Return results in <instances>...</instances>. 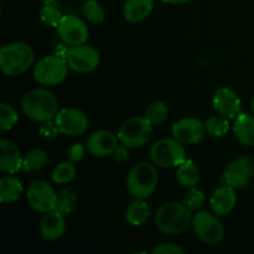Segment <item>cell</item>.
<instances>
[{
    "label": "cell",
    "mask_w": 254,
    "mask_h": 254,
    "mask_svg": "<svg viewBox=\"0 0 254 254\" xmlns=\"http://www.w3.org/2000/svg\"><path fill=\"white\" fill-rule=\"evenodd\" d=\"M21 108L29 119L40 123L52 121L59 113V101L46 88H35L27 92L21 101Z\"/></svg>",
    "instance_id": "obj_1"
},
{
    "label": "cell",
    "mask_w": 254,
    "mask_h": 254,
    "mask_svg": "<svg viewBox=\"0 0 254 254\" xmlns=\"http://www.w3.org/2000/svg\"><path fill=\"white\" fill-rule=\"evenodd\" d=\"M192 222L191 210L184 203L168 202L155 213V225L165 235L176 236L185 232Z\"/></svg>",
    "instance_id": "obj_2"
},
{
    "label": "cell",
    "mask_w": 254,
    "mask_h": 254,
    "mask_svg": "<svg viewBox=\"0 0 254 254\" xmlns=\"http://www.w3.org/2000/svg\"><path fill=\"white\" fill-rule=\"evenodd\" d=\"M34 61V50L25 42H10L0 49V68L6 76H21Z\"/></svg>",
    "instance_id": "obj_3"
},
{
    "label": "cell",
    "mask_w": 254,
    "mask_h": 254,
    "mask_svg": "<svg viewBox=\"0 0 254 254\" xmlns=\"http://www.w3.org/2000/svg\"><path fill=\"white\" fill-rule=\"evenodd\" d=\"M159 183V174L154 163L143 161L131 168L127 176V190L134 198L150 197L156 190Z\"/></svg>",
    "instance_id": "obj_4"
},
{
    "label": "cell",
    "mask_w": 254,
    "mask_h": 254,
    "mask_svg": "<svg viewBox=\"0 0 254 254\" xmlns=\"http://www.w3.org/2000/svg\"><path fill=\"white\" fill-rule=\"evenodd\" d=\"M68 64L60 55H49L35 64L32 76L37 83L46 87L59 86L68 74Z\"/></svg>",
    "instance_id": "obj_5"
},
{
    "label": "cell",
    "mask_w": 254,
    "mask_h": 254,
    "mask_svg": "<svg viewBox=\"0 0 254 254\" xmlns=\"http://www.w3.org/2000/svg\"><path fill=\"white\" fill-rule=\"evenodd\" d=\"M117 135L124 148H141L153 136V124L145 117H131L122 124Z\"/></svg>",
    "instance_id": "obj_6"
},
{
    "label": "cell",
    "mask_w": 254,
    "mask_h": 254,
    "mask_svg": "<svg viewBox=\"0 0 254 254\" xmlns=\"http://www.w3.org/2000/svg\"><path fill=\"white\" fill-rule=\"evenodd\" d=\"M184 144L175 138H166L156 141L150 149V160L159 168H178L186 160Z\"/></svg>",
    "instance_id": "obj_7"
},
{
    "label": "cell",
    "mask_w": 254,
    "mask_h": 254,
    "mask_svg": "<svg viewBox=\"0 0 254 254\" xmlns=\"http://www.w3.org/2000/svg\"><path fill=\"white\" fill-rule=\"evenodd\" d=\"M193 233L206 245H218L223 240L225 228L218 216L208 211H197L191 222Z\"/></svg>",
    "instance_id": "obj_8"
},
{
    "label": "cell",
    "mask_w": 254,
    "mask_h": 254,
    "mask_svg": "<svg viewBox=\"0 0 254 254\" xmlns=\"http://www.w3.org/2000/svg\"><path fill=\"white\" fill-rule=\"evenodd\" d=\"M30 207L37 212L46 213L57 208L59 192L45 180H34L26 191Z\"/></svg>",
    "instance_id": "obj_9"
},
{
    "label": "cell",
    "mask_w": 254,
    "mask_h": 254,
    "mask_svg": "<svg viewBox=\"0 0 254 254\" xmlns=\"http://www.w3.org/2000/svg\"><path fill=\"white\" fill-rule=\"evenodd\" d=\"M69 69L77 73H89L101 64V55L97 49L89 45L72 46L64 54Z\"/></svg>",
    "instance_id": "obj_10"
},
{
    "label": "cell",
    "mask_w": 254,
    "mask_h": 254,
    "mask_svg": "<svg viewBox=\"0 0 254 254\" xmlns=\"http://www.w3.org/2000/svg\"><path fill=\"white\" fill-rule=\"evenodd\" d=\"M254 176V164L252 159L248 156H240L228 164L222 174L223 185H228L237 189H243L248 186Z\"/></svg>",
    "instance_id": "obj_11"
},
{
    "label": "cell",
    "mask_w": 254,
    "mask_h": 254,
    "mask_svg": "<svg viewBox=\"0 0 254 254\" xmlns=\"http://www.w3.org/2000/svg\"><path fill=\"white\" fill-rule=\"evenodd\" d=\"M62 41L69 46H78L86 44L89 36V30L86 22L78 16L72 14L64 15L57 27Z\"/></svg>",
    "instance_id": "obj_12"
},
{
    "label": "cell",
    "mask_w": 254,
    "mask_h": 254,
    "mask_svg": "<svg viewBox=\"0 0 254 254\" xmlns=\"http://www.w3.org/2000/svg\"><path fill=\"white\" fill-rule=\"evenodd\" d=\"M207 134L203 122L193 117H186L174 123L171 128V135L184 145L197 144Z\"/></svg>",
    "instance_id": "obj_13"
},
{
    "label": "cell",
    "mask_w": 254,
    "mask_h": 254,
    "mask_svg": "<svg viewBox=\"0 0 254 254\" xmlns=\"http://www.w3.org/2000/svg\"><path fill=\"white\" fill-rule=\"evenodd\" d=\"M61 134L67 136H77L86 133L89 119L86 113L77 108H64L57 113L55 118Z\"/></svg>",
    "instance_id": "obj_14"
},
{
    "label": "cell",
    "mask_w": 254,
    "mask_h": 254,
    "mask_svg": "<svg viewBox=\"0 0 254 254\" xmlns=\"http://www.w3.org/2000/svg\"><path fill=\"white\" fill-rule=\"evenodd\" d=\"M118 135H114L109 130L94 131L87 139V151L94 158H107L113 155L119 145Z\"/></svg>",
    "instance_id": "obj_15"
},
{
    "label": "cell",
    "mask_w": 254,
    "mask_h": 254,
    "mask_svg": "<svg viewBox=\"0 0 254 254\" xmlns=\"http://www.w3.org/2000/svg\"><path fill=\"white\" fill-rule=\"evenodd\" d=\"M213 108L226 118L235 119L242 109V102L238 94L228 87H221L213 94Z\"/></svg>",
    "instance_id": "obj_16"
},
{
    "label": "cell",
    "mask_w": 254,
    "mask_h": 254,
    "mask_svg": "<svg viewBox=\"0 0 254 254\" xmlns=\"http://www.w3.org/2000/svg\"><path fill=\"white\" fill-rule=\"evenodd\" d=\"M0 170L5 174H16L22 169L21 151L12 140L2 138L0 140Z\"/></svg>",
    "instance_id": "obj_17"
},
{
    "label": "cell",
    "mask_w": 254,
    "mask_h": 254,
    "mask_svg": "<svg viewBox=\"0 0 254 254\" xmlns=\"http://www.w3.org/2000/svg\"><path fill=\"white\" fill-rule=\"evenodd\" d=\"M66 231V218L59 210H52L42 216L40 221V235L46 241L60 240Z\"/></svg>",
    "instance_id": "obj_18"
},
{
    "label": "cell",
    "mask_w": 254,
    "mask_h": 254,
    "mask_svg": "<svg viewBox=\"0 0 254 254\" xmlns=\"http://www.w3.org/2000/svg\"><path fill=\"white\" fill-rule=\"evenodd\" d=\"M237 202L236 189L232 186L223 185L213 191L210 198V207L215 215L226 216L232 212Z\"/></svg>",
    "instance_id": "obj_19"
},
{
    "label": "cell",
    "mask_w": 254,
    "mask_h": 254,
    "mask_svg": "<svg viewBox=\"0 0 254 254\" xmlns=\"http://www.w3.org/2000/svg\"><path fill=\"white\" fill-rule=\"evenodd\" d=\"M154 9V0H127L123 6V16L130 24L148 19Z\"/></svg>",
    "instance_id": "obj_20"
},
{
    "label": "cell",
    "mask_w": 254,
    "mask_h": 254,
    "mask_svg": "<svg viewBox=\"0 0 254 254\" xmlns=\"http://www.w3.org/2000/svg\"><path fill=\"white\" fill-rule=\"evenodd\" d=\"M233 133L241 144L254 146V117L241 112L235 118Z\"/></svg>",
    "instance_id": "obj_21"
},
{
    "label": "cell",
    "mask_w": 254,
    "mask_h": 254,
    "mask_svg": "<svg viewBox=\"0 0 254 254\" xmlns=\"http://www.w3.org/2000/svg\"><path fill=\"white\" fill-rule=\"evenodd\" d=\"M150 215V207L148 203L141 198H135L127 207L126 220L134 227H140L149 220Z\"/></svg>",
    "instance_id": "obj_22"
},
{
    "label": "cell",
    "mask_w": 254,
    "mask_h": 254,
    "mask_svg": "<svg viewBox=\"0 0 254 254\" xmlns=\"http://www.w3.org/2000/svg\"><path fill=\"white\" fill-rule=\"evenodd\" d=\"M200 176L201 175L200 170H198V166L196 165L195 161L190 160V159H186L176 169V179H178V183L185 189H190L197 185V183L200 181Z\"/></svg>",
    "instance_id": "obj_23"
},
{
    "label": "cell",
    "mask_w": 254,
    "mask_h": 254,
    "mask_svg": "<svg viewBox=\"0 0 254 254\" xmlns=\"http://www.w3.org/2000/svg\"><path fill=\"white\" fill-rule=\"evenodd\" d=\"M24 191L22 183L15 176H4L0 180V201L1 203H12L17 201Z\"/></svg>",
    "instance_id": "obj_24"
},
{
    "label": "cell",
    "mask_w": 254,
    "mask_h": 254,
    "mask_svg": "<svg viewBox=\"0 0 254 254\" xmlns=\"http://www.w3.org/2000/svg\"><path fill=\"white\" fill-rule=\"evenodd\" d=\"M49 161V155L42 149H32L22 160V170L26 173H36V171L42 170L47 165Z\"/></svg>",
    "instance_id": "obj_25"
},
{
    "label": "cell",
    "mask_w": 254,
    "mask_h": 254,
    "mask_svg": "<svg viewBox=\"0 0 254 254\" xmlns=\"http://www.w3.org/2000/svg\"><path fill=\"white\" fill-rule=\"evenodd\" d=\"M77 170L74 163L67 160L64 163L56 165V168L52 171V181L57 185H64V184L71 183L76 176Z\"/></svg>",
    "instance_id": "obj_26"
},
{
    "label": "cell",
    "mask_w": 254,
    "mask_h": 254,
    "mask_svg": "<svg viewBox=\"0 0 254 254\" xmlns=\"http://www.w3.org/2000/svg\"><path fill=\"white\" fill-rule=\"evenodd\" d=\"M206 131L208 135L213 136V138H222L230 130V123H228V118L223 116H213L208 118L205 122Z\"/></svg>",
    "instance_id": "obj_27"
},
{
    "label": "cell",
    "mask_w": 254,
    "mask_h": 254,
    "mask_svg": "<svg viewBox=\"0 0 254 254\" xmlns=\"http://www.w3.org/2000/svg\"><path fill=\"white\" fill-rule=\"evenodd\" d=\"M169 116V108L164 102L156 101L153 102L145 109V118L150 122L153 126H159L164 123Z\"/></svg>",
    "instance_id": "obj_28"
},
{
    "label": "cell",
    "mask_w": 254,
    "mask_h": 254,
    "mask_svg": "<svg viewBox=\"0 0 254 254\" xmlns=\"http://www.w3.org/2000/svg\"><path fill=\"white\" fill-rule=\"evenodd\" d=\"M82 14L92 24H102L106 19V12L97 0H86L82 5Z\"/></svg>",
    "instance_id": "obj_29"
},
{
    "label": "cell",
    "mask_w": 254,
    "mask_h": 254,
    "mask_svg": "<svg viewBox=\"0 0 254 254\" xmlns=\"http://www.w3.org/2000/svg\"><path fill=\"white\" fill-rule=\"evenodd\" d=\"M19 122V114L12 106L7 103L0 104V130L7 131L14 128Z\"/></svg>",
    "instance_id": "obj_30"
},
{
    "label": "cell",
    "mask_w": 254,
    "mask_h": 254,
    "mask_svg": "<svg viewBox=\"0 0 254 254\" xmlns=\"http://www.w3.org/2000/svg\"><path fill=\"white\" fill-rule=\"evenodd\" d=\"M62 17H64V14L61 12V10L51 4L44 5L41 11H40V20L42 21V24L49 27H56L57 29Z\"/></svg>",
    "instance_id": "obj_31"
},
{
    "label": "cell",
    "mask_w": 254,
    "mask_h": 254,
    "mask_svg": "<svg viewBox=\"0 0 254 254\" xmlns=\"http://www.w3.org/2000/svg\"><path fill=\"white\" fill-rule=\"evenodd\" d=\"M205 192L200 189H196V186H193V188L188 189L185 196H184L183 203L188 206L191 211H200L202 206L205 205Z\"/></svg>",
    "instance_id": "obj_32"
},
{
    "label": "cell",
    "mask_w": 254,
    "mask_h": 254,
    "mask_svg": "<svg viewBox=\"0 0 254 254\" xmlns=\"http://www.w3.org/2000/svg\"><path fill=\"white\" fill-rule=\"evenodd\" d=\"M76 195L71 190H61L59 192V201H57L56 210L61 211L64 215H68L73 211L76 206Z\"/></svg>",
    "instance_id": "obj_33"
},
{
    "label": "cell",
    "mask_w": 254,
    "mask_h": 254,
    "mask_svg": "<svg viewBox=\"0 0 254 254\" xmlns=\"http://www.w3.org/2000/svg\"><path fill=\"white\" fill-rule=\"evenodd\" d=\"M39 134L41 138L46 139V140H52V139H56L57 135H59V134H61V131H60L56 122L49 121V122H45V123H42L41 128H40V130H39Z\"/></svg>",
    "instance_id": "obj_34"
},
{
    "label": "cell",
    "mask_w": 254,
    "mask_h": 254,
    "mask_svg": "<svg viewBox=\"0 0 254 254\" xmlns=\"http://www.w3.org/2000/svg\"><path fill=\"white\" fill-rule=\"evenodd\" d=\"M185 251L180 247L179 245L171 242H165L158 245L153 250V254H184Z\"/></svg>",
    "instance_id": "obj_35"
},
{
    "label": "cell",
    "mask_w": 254,
    "mask_h": 254,
    "mask_svg": "<svg viewBox=\"0 0 254 254\" xmlns=\"http://www.w3.org/2000/svg\"><path fill=\"white\" fill-rule=\"evenodd\" d=\"M87 148H84L81 143H76L68 149V154H67V159L72 163H78L83 159L84 153H86Z\"/></svg>",
    "instance_id": "obj_36"
},
{
    "label": "cell",
    "mask_w": 254,
    "mask_h": 254,
    "mask_svg": "<svg viewBox=\"0 0 254 254\" xmlns=\"http://www.w3.org/2000/svg\"><path fill=\"white\" fill-rule=\"evenodd\" d=\"M163 1H165L166 4H171V5H183V4H186V2H189L190 0H163Z\"/></svg>",
    "instance_id": "obj_37"
},
{
    "label": "cell",
    "mask_w": 254,
    "mask_h": 254,
    "mask_svg": "<svg viewBox=\"0 0 254 254\" xmlns=\"http://www.w3.org/2000/svg\"><path fill=\"white\" fill-rule=\"evenodd\" d=\"M252 109H253V112H254V97H253V99H252Z\"/></svg>",
    "instance_id": "obj_38"
}]
</instances>
